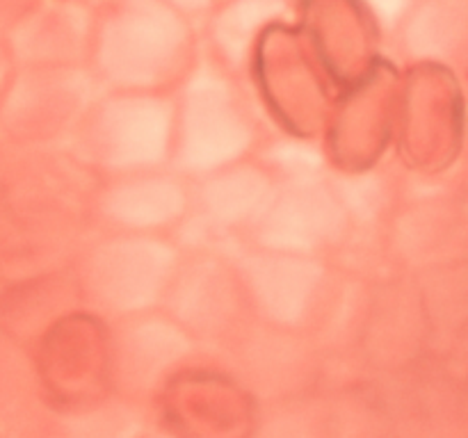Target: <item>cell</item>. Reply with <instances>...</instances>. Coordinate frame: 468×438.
Listing matches in <instances>:
<instances>
[{
    "instance_id": "1",
    "label": "cell",
    "mask_w": 468,
    "mask_h": 438,
    "mask_svg": "<svg viewBox=\"0 0 468 438\" xmlns=\"http://www.w3.org/2000/svg\"><path fill=\"white\" fill-rule=\"evenodd\" d=\"M94 44L110 76L144 80L187 53L190 27L169 0H114L96 26Z\"/></svg>"
},
{
    "instance_id": "2",
    "label": "cell",
    "mask_w": 468,
    "mask_h": 438,
    "mask_svg": "<svg viewBox=\"0 0 468 438\" xmlns=\"http://www.w3.org/2000/svg\"><path fill=\"white\" fill-rule=\"evenodd\" d=\"M90 12L73 0H39L7 35L23 59L73 57L90 44Z\"/></svg>"
},
{
    "instance_id": "3",
    "label": "cell",
    "mask_w": 468,
    "mask_h": 438,
    "mask_svg": "<svg viewBox=\"0 0 468 438\" xmlns=\"http://www.w3.org/2000/svg\"><path fill=\"white\" fill-rule=\"evenodd\" d=\"M291 12V0H231L213 23V32L222 48L238 57L247 41L265 26Z\"/></svg>"
},
{
    "instance_id": "4",
    "label": "cell",
    "mask_w": 468,
    "mask_h": 438,
    "mask_svg": "<svg viewBox=\"0 0 468 438\" xmlns=\"http://www.w3.org/2000/svg\"><path fill=\"white\" fill-rule=\"evenodd\" d=\"M37 3L39 0H0V35H9Z\"/></svg>"
},
{
    "instance_id": "5",
    "label": "cell",
    "mask_w": 468,
    "mask_h": 438,
    "mask_svg": "<svg viewBox=\"0 0 468 438\" xmlns=\"http://www.w3.org/2000/svg\"><path fill=\"white\" fill-rule=\"evenodd\" d=\"M382 21H393L405 9L407 0H364Z\"/></svg>"
},
{
    "instance_id": "6",
    "label": "cell",
    "mask_w": 468,
    "mask_h": 438,
    "mask_svg": "<svg viewBox=\"0 0 468 438\" xmlns=\"http://www.w3.org/2000/svg\"><path fill=\"white\" fill-rule=\"evenodd\" d=\"M169 3L181 9V12H201V9L210 7L215 0H169Z\"/></svg>"
}]
</instances>
